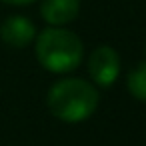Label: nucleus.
<instances>
[{
  "label": "nucleus",
  "instance_id": "nucleus-2",
  "mask_svg": "<svg viewBox=\"0 0 146 146\" xmlns=\"http://www.w3.org/2000/svg\"><path fill=\"white\" fill-rule=\"evenodd\" d=\"M84 46L80 38L64 28H46L36 40V58L38 62L56 74L70 72L82 62Z\"/></svg>",
  "mask_w": 146,
  "mask_h": 146
},
{
  "label": "nucleus",
  "instance_id": "nucleus-3",
  "mask_svg": "<svg viewBox=\"0 0 146 146\" xmlns=\"http://www.w3.org/2000/svg\"><path fill=\"white\" fill-rule=\"evenodd\" d=\"M88 72L98 86L108 88L118 78V72H120V58L116 50L110 46L96 48L88 58Z\"/></svg>",
  "mask_w": 146,
  "mask_h": 146
},
{
  "label": "nucleus",
  "instance_id": "nucleus-1",
  "mask_svg": "<svg viewBox=\"0 0 146 146\" xmlns=\"http://www.w3.org/2000/svg\"><path fill=\"white\" fill-rule=\"evenodd\" d=\"M98 90L80 78H66L56 82L46 98L48 110L62 122H82L98 108Z\"/></svg>",
  "mask_w": 146,
  "mask_h": 146
},
{
  "label": "nucleus",
  "instance_id": "nucleus-4",
  "mask_svg": "<svg viewBox=\"0 0 146 146\" xmlns=\"http://www.w3.org/2000/svg\"><path fill=\"white\" fill-rule=\"evenodd\" d=\"M36 36L34 24L24 16H10L0 26V38L12 48H24L28 46Z\"/></svg>",
  "mask_w": 146,
  "mask_h": 146
},
{
  "label": "nucleus",
  "instance_id": "nucleus-7",
  "mask_svg": "<svg viewBox=\"0 0 146 146\" xmlns=\"http://www.w3.org/2000/svg\"><path fill=\"white\" fill-rule=\"evenodd\" d=\"M6 4H14V6H24V4H30L34 0H4Z\"/></svg>",
  "mask_w": 146,
  "mask_h": 146
},
{
  "label": "nucleus",
  "instance_id": "nucleus-6",
  "mask_svg": "<svg viewBox=\"0 0 146 146\" xmlns=\"http://www.w3.org/2000/svg\"><path fill=\"white\" fill-rule=\"evenodd\" d=\"M126 86H128V92L136 100L146 102V62H140L134 70H130Z\"/></svg>",
  "mask_w": 146,
  "mask_h": 146
},
{
  "label": "nucleus",
  "instance_id": "nucleus-5",
  "mask_svg": "<svg viewBox=\"0 0 146 146\" xmlns=\"http://www.w3.org/2000/svg\"><path fill=\"white\" fill-rule=\"evenodd\" d=\"M42 18L52 26L72 22L80 12V0H42Z\"/></svg>",
  "mask_w": 146,
  "mask_h": 146
}]
</instances>
